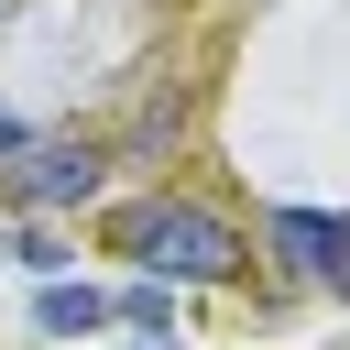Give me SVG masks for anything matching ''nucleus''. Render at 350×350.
<instances>
[{"mask_svg":"<svg viewBox=\"0 0 350 350\" xmlns=\"http://www.w3.org/2000/svg\"><path fill=\"white\" fill-rule=\"evenodd\" d=\"M120 252H131L153 284H230V273H241L230 219H208L197 197H142V208H120Z\"/></svg>","mask_w":350,"mask_h":350,"instance_id":"f257e3e1","label":"nucleus"},{"mask_svg":"<svg viewBox=\"0 0 350 350\" xmlns=\"http://www.w3.org/2000/svg\"><path fill=\"white\" fill-rule=\"evenodd\" d=\"M98 175H109V142L66 131V142H22V153L0 164V197L44 219V208H88V197H98Z\"/></svg>","mask_w":350,"mask_h":350,"instance_id":"f03ea898","label":"nucleus"},{"mask_svg":"<svg viewBox=\"0 0 350 350\" xmlns=\"http://www.w3.org/2000/svg\"><path fill=\"white\" fill-rule=\"evenodd\" d=\"M262 241H273V262H295L306 284H350V219H328V208H273Z\"/></svg>","mask_w":350,"mask_h":350,"instance_id":"7ed1b4c3","label":"nucleus"},{"mask_svg":"<svg viewBox=\"0 0 350 350\" xmlns=\"http://www.w3.org/2000/svg\"><path fill=\"white\" fill-rule=\"evenodd\" d=\"M33 328H44V339H88V328H109V295H98V284H66V273H55V284L33 295Z\"/></svg>","mask_w":350,"mask_h":350,"instance_id":"20e7f679","label":"nucleus"},{"mask_svg":"<svg viewBox=\"0 0 350 350\" xmlns=\"http://www.w3.org/2000/svg\"><path fill=\"white\" fill-rule=\"evenodd\" d=\"M109 317H131L142 339H164V328H175V284H153V273H142V284H131V295H120Z\"/></svg>","mask_w":350,"mask_h":350,"instance_id":"39448f33","label":"nucleus"},{"mask_svg":"<svg viewBox=\"0 0 350 350\" xmlns=\"http://www.w3.org/2000/svg\"><path fill=\"white\" fill-rule=\"evenodd\" d=\"M11 252H22V262H33V273H44V284H55V262H66V241H55V230H22V241H11Z\"/></svg>","mask_w":350,"mask_h":350,"instance_id":"423d86ee","label":"nucleus"},{"mask_svg":"<svg viewBox=\"0 0 350 350\" xmlns=\"http://www.w3.org/2000/svg\"><path fill=\"white\" fill-rule=\"evenodd\" d=\"M22 142H33V131H22V109H11V98H0V164H11V153H22Z\"/></svg>","mask_w":350,"mask_h":350,"instance_id":"0eeeda50","label":"nucleus"},{"mask_svg":"<svg viewBox=\"0 0 350 350\" xmlns=\"http://www.w3.org/2000/svg\"><path fill=\"white\" fill-rule=\"evenodd\" d=\"M131 350H175V339H131Z\"/></svg>","mask_w":350,"mask_h":350,"instance_id":"6e6552de","label":"nucleus"}]
</instances>
